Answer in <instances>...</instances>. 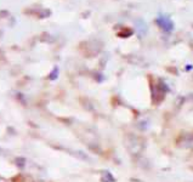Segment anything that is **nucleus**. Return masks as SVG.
Here are the masks:
<instances>
[]
</instances>
